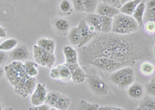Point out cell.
<instances>
[{
	"label": "cell",
	"instance_id": "6da1fadb",
	"mask_svg": "<svg viewBox=\"0 0 155 110\" xmlns=\"http://www.w3.org/2000/svg\"><path fill=\"white\" fill-rule=\"evenodd\" d=\"M147 34L137 32L129 35L113 33L98 35L86 46L78 49V63L84 69L89 67L90 61L99 57H106L124 62L133 67L139 60H150L151 40Z\"/></svg>",
	"mask_w": 155,
	"mask_h": 110
},
{
	"label": "cell",
	"instance_id": "7a4b0ae2",
	"mask_svg": "<svg viewBox=\"0 0 155 110\" xmlns=\"http://www.w3.org/2000/svg\"><path fill=\"white\" fill-rule=\"evenodd\" d=\"M139 25L131 16L119 13L113 18V34L119 35H129L139 31Z\"/></svg>",
	"mask_w": 155,
	"mask_h": 110
},
{
	"label": "cell",
	"instance_id": "3957f363",
	"mask_svg": "<svg viewBox=\"0 0 155 110\" xmlns=\"http://www.w3.org/2000/svg\"><path fill=\"white\" fill-rule=\"evenodd\" d=\"M89 66H93L95 68L105 72L113 73L120 68L127 67L124 62L113 60L106 57H99L92 59L90 61Z\"/></svg>",
	"mask_w": 155,
	"mask_h": 110
},
{
	"label": "cell",
	"instance_id": "277c9868",
	"mask_svg": "<svg viewBox=\"0 0 155 110\" xmlns=\"http://www.w3.org/2000/svg\"><path fill=\"white\" fill-rule=\"evenodd\" d=\"M33 54H34V61L38 65L42 67L51 69L56 62V56L54 53L45 51L41 47H39L37 44L33 47Z\"/></svg>",
	"mask_w": 155,
	"mask_h": 110
},
{
	"label": "cell",
	"instance_id": "5b68a950",
	"mask_svg": "<svg viewBox=\"0 0 155 110\" xmlns=\"http://www.w3.org/2000/svg\"><path fill=\"white\" fill-rule=\"evenodd\" d=\"M86 82L90 90L96 95L103 96L109 92V85L100 77L96 75H88L87 76Z\"/></svg>",
	"mask_w": 155,
	"mask_h": 110
},
{
	"label": "cell",
	"instance_id": "8992f818",
	"mask_svg": "<svg viewBox=\"0 0 155 110\" xmlns=\"http://www.w3.org/2000/svg\"><path fill=\"white\" fill-rule=\"evenodd\" d=\"M78 27L79 29L80 36H81L80 44L78 47V48H81L83 47L86 46L87 44H88L96 37L98 33L92 31L84 19L80 20L79 23L78 25Z\"/></svg>",
	"mask_w": 155,
	"mask_h": 110
},
{
	"label": "cell",
	"instance_id": "52a82bcc",
	"mask_svg": "<svg viewBox=\"0 0 155 110\" xmlns=\"http://www.w3.org/2000/svg\"><path fill=\"white\" fill-rule=\"evenodd\" d=\"M65 64V63H64ZM71 74V81L76 84H81L86 81L88 75L85 73V69L79 64V63L74 64H65Z\"/></svg>",
	"mask_w": 155,
	"mask_h": 110
},
{
	"label": "cell",
	"instance_id": "ba28073f",
	"mask_svg": "<svg viewBox=\"0 0 155 110\" xmlns=\"http://www.w3.org/2000/svg\"><path fill=\"white\" fill-rule=\"evenodd\" d=\"M48 89L44 84L37 83L34 92L31 94L30 97V102L34 106L36 105H41L44 104L45 98L48 94Z\"/></svg>",
	"mask_w": 155,
	"mask_h": 110
},
{
	"label": "cell",
	"instance_id": "9c48e42d",
	"mask_svg": "<svg viewBox=\"0 0 155 110\" xmlns=\"http://www.w3.org/2000/svg\"><path fill=\"white\" fill-rule=\"evenodd\" d=\"M9 57L13 61H23L29 57L28 48L23 44H19L15 48L9 51Z\"/></svg>",
	"mask_w": 155,
	"mask_h": 110
},
{
	"label": "cell",
	"instance_id": "30bf717a",
	"mask_svg": "<svg viewBox=\"0 0 155 110\" xmlns=\"http://www.w3.org/2000/svg\"><path fill=\"white\" fill-rule=\"evenodd\" d=\"M52 26L59 35L64 36L70 30V23L68 20L62 17H54L52 20Z\"/></svg>",
	"mask_w": 155,
	"mask_h": 110
},
{
	"label": "cell",
	"instance_id": "8fae6325",
	"mask_svg": "<svg viewBox=\"0 0 155 110\" xmlns=\"http://www.w3.org/2000/svg\"><path fill=\"white\" fill-rule=\"evenodd\" d=\"M120 13V9L113 7L112 5H109L108 4L104 3V2L99 3V5L97 6L96 11H95V13L99 16H106V17L109 18H114Z\"/></svg>",
	"mask_w": 155,
	"mask_h": 110
},
{
	"label": "cell",
	"instance_id": "7c38bea8",
	"mask_svg": "<svg viewBox=\"0 0 155 110\" xmlns=\"http://www.w3.org/2000/svg\"><path fill=\"white\" fill-rule=\"evenodd\" d=\"M134 71L132 67H124L114 71L109 77V80L112 83L117 85L125 77L129 75H134Z\"/></svg>",
	"mask_w": 155,
	"mask_h": 110
},
{
	"label": "cell",
	"instance_id": "4fadbf2b",
	"mask_svg": "<svg viewBox=\"0 0 155 110\" xmlns=\"http://www.w3.org/2000/svg\"><path fill=\"white\" fill-rule=\"evenodd\" d=\"M63 53L65 64H74L78 62V53L75 48L70 45L63 47Z\"/></svg>",
	"mask_w": 155,
	"mask_h": 110
},
{
	"label": "cell",
	"instance_id": "5bb4252c",
	"mask_svg": "<svg viewBox=\"0 0 155 110\" xmlns=\"http://www.w3.org/2000/svg\"><path fill=\"white\" fill-rule=\"evenodd\" d=\"M84 20L92 31L98 33L101 30V16L96 13H88Z\"/></svg>",
	"mask_w": 155,
	"mask_h": 110
},
{
	"label": "cell",
	"instance_id": "9a60e30c",
	"mask_svg": "<svg viewBox=\"0 0 155 110\" xmlns=\"http://www.w3.org/2000/svg\"><path fill=\"white\" fill-rule=\"evenodd\" d=\"M143 92H144V89L143 85L139 82H134L127 89L128 96L134 100L141 99L143 96Z\"/></svg>",
	"mask_w": 155,
	"mask_h": 110
},
{
	"label": "cell",
	"instance_id": "2e32d148",
	"mask_svg": "<svg viewBox=\"0 0 155 110\" xmlns=\"http://www.w3.org/2000/svg\"><path fill=\"white\" fill-rule=\"evenodd\" d=\"M37 45L48 53H54L56 49V42L54 40L48 37H41L37 40Z\"/></svg>",
	"mask_w": 155,
	"mask_h": 110
},
{
	"label": "cell",
	"instance_id": "e0dca14e",
	"mask_svg": "<svg viewBox=\"0 0 155 110\" xmlns=\"http://www.w3.org/2000/svg\"><path fill=\"white\" fill-rule=\"evenodd\" d=\"M4 71H5V78L12 86L16 85L22 79L20 75L12 68L10 64L9 65L5 66V68H4Z\"/></svg>",
	"mask_w": 155,
	"mask_h": 110
},
{
	"label": "cell",
	"instance_id": "ac0fdd59",
	"mask_svg": "<svg viewBox=\"0 0 155 110\" xmlns=\"http://www.w3.org/2000/svg\"><path fill=\"white\" fill-rule=\"evenodd\" d=\"M145 10H146V2H145L144 0H143L137 5V9L134 11V13L131 16L136 20V22L137 23L140 27H143V18H144Z\"/></svg>",
	"mask_w": 155,
	"mask_h": 110
},
{
	"label": "cell",
	"instance_id": "d6986e66",
	"mask_svg": "<svg viewBox=\"0 0 155 110\" xmlns=\"http://www.w3.org/2000/svg\"><path fill=\"white\" fill-rule=\"evenodd\" d=\"M142 1L143 0H131V1H129V2L123 4L121 7L120 8V13L127 15V16H132L135 9L137 7V5Z\"/></svg>",
	"mask_w": 155,
	"mask_h": 110
},
{
	"label": "cell",
	"instance_id": "ffe728a7",
	"mask_svg": "<svg viewBox=\"0 0 155 110\" xmlns=\"http://www.w3.org/2000/svg\"><path fill=\"white\" fill-rule=\"evenodd\" d=\"M58 13L62 16H70L74 10L71 0H61L58 5Z\"/></svg>",
	"mask_w": 155,
	"mask_h": 110
},
{
	"label": "cell",
	"instance_id": "44dd1931",
	"mask_svg": "<svg viewBox=\"0 0 155 110\" xmlns=\"http://www.w3.org/2000/svg\"><path fill=\"white\" fill-rule=\"evenodd\" d=\"M68 38L69 42L71 44L72 46L78 47L81 40V36H80L79 29L78 27H74L68 31Z\"/></svg>",
	"mask_w": 155,
	"mask_h": 110
},
{
	"label": "cell",
	"instance_id": "7402d4cb",
	"mask_svg": "<svg viewBox=\"0 0 155 110\" xmlns=\"http://www.w3.org/2000/svg\"><path fill=\"white\" fill-rule=\"evenodd\" d=\"M71 103V102L68 97L65 96L64 95L61 94L57 102H55L54 107L60 110H68V108L70 107Z\"/></svg>",
	"mask_w": 155,
	"mask_h": 110
},
{
	"label": "cell",
	"instance_id": "603a6c76",
	"mask_svg": "<svg viewBox=\"0 0 155 110\" xmlns=\"http://www.w3.org/2000/svg\"><path fill=\"white\" fill-rule=\"evenodd\" d=\"M113 18L101 16V30L102 34H109L113 29Z\"/></svg>",
	"mask_w": 155,
	"mask_h": 110
},
{
	"label": "cell",
	"instance_id": "cb8c5ba5",
	"mask_svg": "<svg viewBox=\"0 0 155 110\" xmlns=\"http://www.w3.org/2000/svg\"><path fill=\"white\" fill-rule=\"evenodd\" d=\"M38 64L33 60H26L24 63L25 71L29 77H36L38 75Z\"/></svg>",
	"mask_w": 155,
	"mask_h": 110
},
{
	"label": "cell",
	"instance_id": "d4e9b609",
	"mask_svg": "<svg viewBox=\"0 0 155 110\" xmlns=\"http://www.w3.org/2000/svg\"><path fill=\"white\" fill-rule=\"evenodd\" d=\"M59 69V75H60V80L63 82H69L71 81V74L70 70L65 64H61L58 66Z\"/></svg>",
	"mask_w": 155,
	"mask_h": 110
},
{
	"label": "cell",
	"instance_id": "484cf974",
	"mask_svg": "<svg viewBox=\"0 0 155 110\" xmlns=\"http://www.w3.org/2000/svg\"><path fill=\"white\" fill-rule=\"evenodd\" d=\"M19 44V42L15 38H9L0 44V51H10Z\"/></svg>",
	"mask_w": 155,
	"mask_h": 110
},
{
	"label": "cell",
	"instance_id": "4316f807",
	"mask_svg": "<svg viewBox=\"0 0 155 110\" xmlns=\"http://www.w3.org/2000/svg\"><path fill=\"white\" fill-rule=\"evenodd\" d=\"M27 78H22L21 80L19 81L16 85H14V91L15 92L19 95L22 96L23 98H27L29 95L28 92H27L26 87H25V82Z\"/></svg>",
	"mask_w": 155,
	"mask_h": 110
},
{
	"label": "cell",
	"instance_id": "83f0119b",
	"mask_svg": "<svg viewBox=\"0 0 155 110\" xmlns=\"http://www.w3.org/2000/svg\"><path fill=\"white\" fill-rule=\"evenodd\" d=\"M139 106L144 107L149 109L155 110V98L150 95H147L142 99L140 102Z\"/></svg>",
	"mask_w": 155,
	"mask_h": 110
},
{
	"label": "cell",
	"instance_id": "f1b7e54d",
	"mask_svg": "<svg viewBox=\"0 0 155 110\" xmlns=\"http://www.w3.org/2000/svg\"><path fill=\"white\" fill-rule=\"evenodd\" d=\"M61 93L58 92H48L46 98H45L44 104L49 105L50 107H54Z\"/></svg>",
	"mask_w": 155,
	"mask_h": 110
},
{
	"label": "cell",
	"instance_id": "f546056e",
	"mask_svg": "<svg viewBox=\"0 0 155 110\" xmlns=\"http://www.w3.org/2000/svg\"><path fill=\"white\" fill-rule=\"evenodd\" d=\"M85 12L87 13H95L99 5L98 0H83Z\"/></svg>",
	"mask_w": 155,
	"mask_h": 110
},
{
	"label": "cell",
	"instance_id": "4dcf8cb0",
	"mask_svg": "<svg viewBox=\"0 0 155 110\" xmlns=\"http://www.w3.org/2000/svg\"><path fill=\"white\" fill-rule=\"evenodd\" d=\"M135 82V75H129L127 77L123 79L120 83L117 85L118 88L122 90H124V89H127L132 84H134Z\"/></svg>",
	"mask_w": 155,
	"mask_h": 110
},
{
	"label": "cell",
	"instance_id": "1f68e13d",
	"mask_svg": "<svg viewBox=\"0 0 155 110\" xmlns=\"http://www.w3.org/2000/svg\"><path fill=\"white\" fill-rule=\"evenodd\" d=\"M141 73L144 75H151L155 71V67L152 63L149 61H143L140 65Z\"/></svg>",
	"mask_w": 155,
	"mask_h": 110
},
{
	"label": "cell",
	"instance_id": "d6a6232c",
	"mask_svg": "<svg viewBox=\"0 0 155 110\" xmlns=\"http://www.w3.org/2000/svg\"><path fill=\"white\" fill-rule=\"evenodd\" d=\"M99 105L95 103H91L88 102L81 100L77 107V110H98Z\"/></svg>",
	"mask_w": 155,
	"mask_h": 110
},
{
	"label": "cell",
	"instance_id": "836d02e7",
	"mask_svg": "<svg viewBox=\"0 0 155 110\" xmlns=\"http://www.w3.org/2000/svg\"><path fill=\"white\" fill-rule=\"evenodd\" d=\"M37 85V82L35 77H29L25 82V87H26V89H27L29 95H31L34 92Z\"/></svg>",
	"mask_w": 155,
	"mask_h": 110
},
{
	"label": "cell",
	"instance_id": "e575fe53",
	"mask_svg": "<svg viewBox=\"0 0 155 110\" xmlns=\"http://www.w3.org/2000/svg\"><path fill=\"white\" fill-rule=\"evenodd\" d=\"M149 21L155 23V8H146L143 23Z\"/></svg>",
	"mask_w": 155,
	"mask_h": 110
},
{
	"label": "cell",
	"instance_id": "d590c367",
	"mask_svg": "<svg viewBox=\"0 0 155 110\" xmlns=\"http://www.w3.org/2000/svg\"><path fill=\"white\" fill-rule=\"evenodd\" d=\"M144 31L148 36H153L155 34V23L153 22H146L143 23Z\"/></svg>",
	"mask_w": 155,
	"mask_h": 110
},
{
	"label": "cell",
	"instance_id": "8d00e7d4",
	"mask_svg": "<svg viewBox=\"0 0 155 110\" xmlns=\"http://www.w3.org/2000/svg\"><path fill=\"white\" fill-rule=\"evenodd\" d=\"M74 9L78 13H83L85 12L84 8V2L83 0H71Z\"/></svg>",
	"mask_w": 155,
	"mask_h": 110
},
{
	"label": "cell",
	"instance_id": "74e56055",
	"mask_svg": "<svg viewBox=\"0 0 155 110\" xmlns=\"http://www.w3.org/2000/svg\"><path fill=\"white\" fill-rule=\"evenodd\" d=\"M145 89H146V92L148 94V95L152 96V97L155 98V83L152 81H149L147 82L145 85Z\"/></svg>",
	"mask_w": 155,
	"mask_h": 110
},
{
	"label": "cell",
	"instance_id": "f35d334b",
	"mask_svg": "<svg viewBox=\"0 0 155 110\" xmlns=\"http://www.w3.org/2000/svg\"><path fill=\"white\" fill-rule=\"evenodd\" d=\"M50 77L54 80H60V75H59V69L58 67L52 68L50 71Z\"/></svg>",
	"mask_w": 155,
	"mask_h": 110
},
{
	"label": "cell",
	"instance_id": "ab89813d",
	"mask_svg": "<svg viewBox=\"0 0 155 110\" xmlns=\"http://www.w3.org/2000/svg\"><path fill=\"white\" fill-rule=\"evenodd\" d=\"M102 2L108 4L109 5H112V6L117 8V9H120L122 5L120 0H102Z\"/></svg>",
	"mask_w": 155,
	"mask_h": 110
},
{
	"label": "cell",
	"instance_id": "60d3db41",
	"mask_svg": "<svg viewBox=\"0 0 155 110\" xmlns=\"http://www.w3.org/2000/svg\"><path fill=\"white\" fill-rule=\"evenodd\" d=\"M51 107L46 104H42L41 105H36V106H31L29 108V110H50Z\"/></svg>",
	"mask_w": 155,
	"mask_h": 110
},
{
	"label": "cell",
	"instance_id": "b9f144b4",
	"mask_svg": "<svg viewBox=\"0 0 155 110\" xmlns=\"http://www.w3.org/2000/svg\"><path fill=\"white\" fill-rule=\"evenodd\" d=\"M9 54L6 51H0V66L2 65L8 59Z\"/></svg>",
	"mask_w": 155,
	"mask_h": 110
},
{
	"label": "cell",
	"instance_id": "7bdbcfd3",
	"mask_svg": "<svg viewBox=\"0 0 155 110\" xmlns=\"http://www.w3.org/2000/svg\"><path fill=\"white\" fill-rule=\"evenodd\" d=\"M98 110H125L124 108L120 107L111 106V105H104V106H99Z\"/></svg>",
	"mask_w": 155,
	"mask_h": 110
},
{
	"label": "cell",
	"instance_id": "ee69618b",
	"mask_svg": "<svg viewBox=\"0 0 155 110\" xmlns=\"http://www.w3.org/2000/svg\"><path fill=\"white\" fill-rule=\"evenodd\" d=\"M7 37V33H6V30L4 27L0 26V39L2 38H5Z\"/></svg>",
	"mask_w": 155,
	"mask_h": 110
},
{
	"label": "cell",
	"instance_id": "f6af8a7d",
	"mask_svg": "<svg viewBox=\"0 0 155 110\" xmlns=\"http://www.w3.org/2000/svg\"><path fill=\"white\" fill-rule=\"evenodd\" d=\"M146 8H155V0H149L146 3Z\"/></svg>",
	"mask_w": 155,
	"mask_h": 110
},
{
	"label": "cell",
	"instance_id": "bcb514c9",
	"mask_svg": "<svg viewBox=\"0 0 155 110\" xmlns=\"http://www.w3.org/2000/svg\"><path fill=\"white\" fill-rule=\"evenodd\" d=\"M4 75H5V71H4V68H1V67H0V78H2V77Z\"/></svg>",
	"mask_w": 155,
	"mask_h": 110
},
{
	"label": "cell",
	"instance_id": "7dc6e473",
	"mask_svg": "<svg viewBox=\"0 0 155 110\" xmlns=\"http://www.w3.org/2000/svg\"><path fill=\"white\" fill-rule=\"evenodd\" d=\"M136 110H152V109H149V108H144V107H141V106H138L137 108H136Z\"/></svg>",
	"mask_w": 155,
	"mask_h": 110
},
{
	"label": "cell",
	"instance_id": "c3c4849f",
	"mask_svg": "<svg viewBox=\"0 0 155 110\" xmlns=\"http://www.w3.org/2000/svg\"><path fill=\"white\" fill-rule=\"evenodd\" d=\"M129 1H131V0H120V2H121V5L126 3V2H129Z\"/></svg>",
	"mask_w": 155,
	"mask_h": 110
},
{
	"label": "cell",
	"instance_id": "681fc988",
	"mask_svg": "<svg viewBox=\"0 0 155 110\" xmlns=\"http://www.w3.org/2000/svg\"><path fill=\"white\" fill-rule=\"evenodd\" d=\"M2 110H13V108L10 106H8V107H5V108H2Z\"/></svg>",
	"mask_w": 155,
	"mask_h": 110
},
{
	"label": "cell",
	"instance_id": "f907efd6",
	"mask_svg": "<svg viewBox=\"0 0 155 110\" xmlns=\"http://www.w3.org/2000/svg\"><path fill=\"white\" fill-rule=\"evenodd\" d=\"M153 53L155 55V42L153 44Z\"/></svg>",
	"mask_w": 155,
	"mask_h": 110
},
{
	"label": "cell",
	"instance_id": "816d5d0a",
	"mask_svg": "<svg viewBox=\"0 0 155 110\" xmlns=\"http://www.w3.org/2000/svg\"><path fill=\"white\" fill-rule=\"evenodd\" d=\"M50 110H60V109H58V108H55V107H51V108H50Z\"/></svg>",
	"mask_w": 155,
	"mask_h": 110
},
{
	"label": "cell",
	"instance_id": "f5cc1de1",
	"mask_svg": "<svg viewBox=\"0 0 155 110\" xmlns=\"http://www.w3.org/2000/svg\"><path fill=\"white\" fill-rule=\"evenodd\" d=\"M0 110H2V102H1V99H0Z\"/></svg>",
	"mask_w": 155,
	"mask_h": 110
},
{
	"label": "cell",
	"instance_id": "db71d44e",
	"mask_svg": "<svg viewBox=\"0 0 155 110\" xmlns=\"http://www.w3.org/2000/svg\"><path fill=\"white\" fill-rule=\"evenodd\" d=\"M150 81H152V82H154V83H155V76L153 77V78H152L151 79H150Z\"/></svg>",
	"mask_w": 155,
	"mask_h": 110
},
{
	"label": "cell",
	"instance_id": "11a10c76",
	"mask_svg": "<svg viewBox=\"0 0 155 110\" xmlns=\"http://www.w3.org/2000/svg\"><path fill=\"white\" fill-rule=\"evenodd\" d=\"M153 38H154V39H155V34H154V35L153 36Z\"/></svg>",
	"mask_w": 155,
	"mask_h": 110
}]
</instances>
